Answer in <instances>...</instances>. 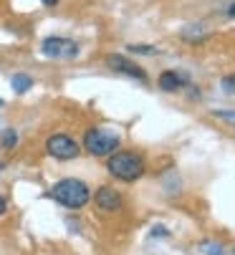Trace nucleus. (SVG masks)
<instances>
[{
  "label": "nucleus",
  "instance_id": "nucleus-1",
  "mask_svg": "<svg viewBox=\"0 0 235 255\" xmlns=\"http://www.w3.org/2000/svg\"><path fill=\"white\" fill-rule=\"evenodd\" d=\"M48 197L56 200L58 205L68 207V210H81V207L91 200V192H89V187H86V182L73 179V177H66V179L56 182V185L51 187Z\"/></svg>",
  "mask_w": 235,
  "mask_h": 255
},
{
  "label": "nucleus",
  "instance_id": "nucleus-2",
  "mask_svg": "<svg viewBox=\"0 0 235 255\" xmlns=\"http://www.w3.org/2000/svg\"><path fill=\"white\" fill-rule=\"evenodd\" d=\"M106 169L111 177L122 182H134L144 174V159L134 152H114L106 162Z\"/></svg>",
  "mask_w": 235,
  "mask_h": 255
},
{
  "label": "nucleus",
  "instance_id": "nucleus-3",
  "mask_svg": "<svg viewBox=\"0 0 235 255\" xmlns=\"http://www.w3.org/2000/svg\"><path fill=\"white\" fill-rule=\"evenodd\" d=\"M116 147H119V136L109 129H89L86 136H84V149L94 157L114 154Z\"/></svg>",
  "mask_w": 235,
  "mask_h": 255
},
{
  "label": "nucleus",
  "instance_id": "nucleus-4",
  "mask_svg": "<svg viewBox=\"0 0 235 255\" xmlns=\"http://www.w3.org/2000/svg\"><path fill=\"white\" fill-rule=\"evenodd\" d=\"M46 152H48L53 159L68 162V159H76L78 154H81V147H78L76 139H71L68 134H53V136L46 141Z\"/></svg>",
  "mask_w": 235,
  "mask_h": 255
},
{
  "label": "nucleus",
  "instance_id": "nucleus-5",
  "mask_svg": "<svg viewBox=\"0 0 235 255\" xmlns=\"http://www.w3.org/2000/svg\"><path fill=\"white\" fill-rule=\"evenodd\" d=\"M41 51L43 56L48 58H73L78 53V46L68 38H58V35H51V38H46L41 43Z\"/></svg>",
  "mask_w": 235,
  "mask_h": 255
},
{
  "label": "nucleus",
  "instance_id": "nucleus-6",
  "mask_svg": "<svg viewBox=\"0 0 235 255\" xmlns=\"http://www.w3.org/2000/svg\"><path fill=\"white\" fill-rule=\"evenodd\" d=\"M106 66H109L111 71H119V74H124V76H132V79L147 81L144 68H139L137 63H132V61L124 58V56H109V58H106Z\"/></svg>",
  "mask_w": 235,
  "mask_h": 255
},
{
  "label": "nucleus",
  "instance_id": "nucleus-7",
  "mask_svg": "<svg viewBox=\"0 0 235 255\" xmlns=\"http://www.w3.org/2000/svg\"><path fill=\"white\" fill-rule=\"evenodd\" d=\"M96 207L101 210V212H116V210H122V195L116 192V190H111V187H99V192H96Z\"/></svg>",
  "mask_w": 235,
  "mask_h": 255
},
{
  "label": "nucleus",
  "instance_id": "nucleus-8",
  "mask_svg": "<svg viewBox=\"0 0 235 255\" xmlns=\"http://www.w3.org/2000/svg\"><path fill=\"white\" fill-rule=\"evenodd\" d=\"M160 89L162 91H177L180 86H185L187 84V76H182V74H175V71H165V74L160 76Z\"/></svg>",
  "mask_w": 235,
  "mask_h": 255
},
{
  "label": "nucleus",
  "instance_id": "nucleus-9",
  "mask_svg": "<svg viewBox=\"0 0 235 255\" xmlns=\"http://www.w3.org/2000/svg\"><path fill=\"white\" fill-rule=\"evenodd\" d=\"M10 84H13L15 94H25V91H28V89L33 86V79H30V76H25V74H15Z\"/></svg>",
  "mask_w": 235,
  "mask_h": 255
},
{
  "label": "nucleus",
  "instance_id": "nucleus-10",
  "mask_svg": "<svg viewBox=\"0 0 235 255\" xmlns=\"http://www.w3.org/2000/svg\"><path fill=\"white\" fill-rule=\"evenodd\" d=\"M0 144H3L5 149H13L15 144H18V134H15V129H3V134H0Z\"/></svg>",
  "mask_w": 235,
  "mask_h": 255
},
{
  "label": "nucleus",
  "instance_id": "nucleus-11",
  "mask_svg": "<svg viewBox=\"0 0 235 255\" xmlns=\"http://www.w3.org/2000/svg\"><path fill=\"white\" fill-rule=\"evenodd\" d=\"M213 117L220 119V122H225L228 127L235 129V112H230V109H220V112H213Z\"/></svg>",
  "mask_w": 235,
  "mask_h": 255
},
{
  "label": "nucleus",
  "instance_id": "nucleus-12",
  "mask_svg": "<svg viewBox=\"0 0 235 255\" xmlns=\"http://www.w3.org/2000/svg\"><path fill=\"white\" fill-rule=\"evenodd\" d=\"M203 250H205V255H220L223 245L220 243H203Z\"/></svg>",
  "mask_w": 235,
  "mask_h": 255
},
{
  "label": "nucleus",
  "instance_id": "nucleus-13",
  "mask_svg": "<svg viewBox=\"0 0 235 255\" xmlns=\"http://www.w3.org/2000/svg\"><path fill=\"white\" fill-rule=\"evenodd\" d=\"M228 94H235V74H230V76H225L223 79V84H220Z\"/></svg>",
  "mask_w": 235,
  "mask_h": 255
},
{
  "label": "nucleus",
  "instance_id": "nucleus-14",
  "mask_svg": "<svg viewBox=\"0 0 235 255\" xmlns=\"http://www.w3.org/2000/svg\"><path fill=\"white\" fill-rule=\"evenodd\" d=\"M129 51H132V53H154L152 46H129Z\"/></svg>",
  "mask_w": 235,
  "mask_h": 255
},
{
  "label": "nucleus",
  "instance_id": "nucleus-15",
  "mask_svg": "<svg viewBox=\"0 0 235 255\" xmlns=\"http://www.w3.org/2000/svg\"><path fill=\"white\" fill-rule=\"evenodd\" d=\"M5 210H8V200H5V197H0V217L5 215Z\"/></svg>",
  "mask_w": 235,
  "mask_h": 255
},
{
  "label": "nucleus",
  "instance_id": "nucleus-16",
  "mask_svg": "<svg viewBox=\"0 0 235 255\" xmlns=\"http://www.w3.org/2000/svg\"><path fill=\"white\" fill-rule=\"evenodd\" d=\"M152 235H167V230L165 228H154V233Z\"/></svg>",
  "mask_w": 235,
  "mask_h": 255
},
{
  "label": "nucleus",
  "instance_id": "nucleus-17",
  "mask_svg": "<svg viewBox=\"0 0 235 255\" xmlns=\"http://www.w3.org/2000/svg\"><path fill=\"white\" fill-rule=\"evenodd\" d=\"M43 3H46L48 8H53V5H58V0H43Z\"/></svg>",
  "mask_w": 235,
  "mask_h": 255
},
{
  "label": "nucleus",
  "instance_id": "nucleus-18",
  "mask_svg": "<svg viewBox=\"0 0 235 255\" xmlns=\"http://www.w3.org/2000/svg\"><path fill=\"white\" fill-rule=\"evenodd\" d=\"M228 15H230V18H235V3L230 5V10H228Z\"/></svg>",
  "mask_w": 235,
  "mask_h": 255
},
{
  "label": "nucleus",
  "instance_id": "nucleus-19",
  "mask_svg": "<svg viewBox=\"0 0 235 255\" xmlns=\"http://www.w3.org/2000/svg\"><path fill=\"white\" fill-rule=\"evenodd\" d=\"M0 106H3V101H0Z\"/></svg>",
  "mask_w": 235,
  "mask_h": 255
}]
</instances>
